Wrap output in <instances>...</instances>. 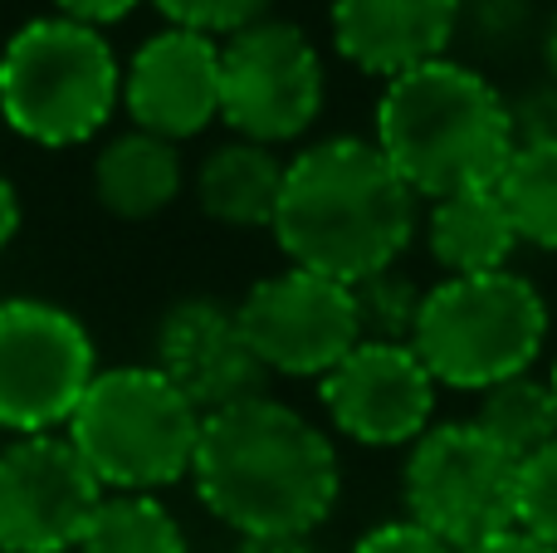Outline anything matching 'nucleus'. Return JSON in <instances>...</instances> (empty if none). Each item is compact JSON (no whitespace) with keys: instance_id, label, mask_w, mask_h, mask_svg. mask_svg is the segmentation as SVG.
Listing matches in <instances>:
<instances>
[{"instance_id":"6ab92c4d","label":"nucleus","mask_w":557,"mask_h":553,"mask_svg":"<svg viewBox=\"0 0 557 553\" xmlns=\"http://www.w3.org/2000/svg\"><path fill=\"white\" fill-rule=\"evenodd\" d=\"M474 427L484 431L490 441H499L513 460L539 456L543 446L557 441V402H553V382L548 378H509L499 388L480 392V407H474Z\"/></svg>"},{"instance_id":"423d86ee","label":"nucleus","mask_w":557,"mask_h":553,"mask_svg":"<svg viewBox=\"0 0 557 553\" xmlns=\"http://www.w3.org/2000/svg\"><path fill=\"white\" fill-rule=\"evenodd\" d=\"M201 411L147 362L98 372L64 437L108 495H157L191 476Z\"/></svg>"},{"instance_id":"39448f33","label":"nucleus","mask_w":557,"mask_h":553,"mask_svg":"<svg viewBox=\"0 0 557 553\" xmlns=\"http://www.w3.org/2000/svg\"><path fill=\"white\" fill-rule=\"evenodd\" d=\"M548 343V304L519 270L460 274L425 290L411 348L441 388L490 392L533 372Z\"/></svg>"},{"instance_id":"ddd939ff","label":"nucleus","mask_w":557,"mask_h":553,"mask_svg":"<svg viewBox=\"0 0 557 553\" xmlns=\"http://www.w3.org/2000/svg\"><path fill=\"white\" fill-rule=\"evenodd\" d=\"M157 372L201 417L264 392V362L245 339L240 309L221 299H182L157 329Z\"/></svg>"},{"instance_id":"4468645a","label":"nucleus","mask_w":557,"mask_h":553,"mask_svg":"<svg viewBox=\"0 0 557 553\" xmlns=\"http://www.w3.org/2000/svg\"><path fill=\"white\" fill-rule=\"evenodd\" d=\"M123 108L166 143L206 133L221 118V39L166 25L123 69Z\"/></svg>"},{"instance_id":"f03ea898","label":"nucleus","mask_w":557,"mask_h":553,"mask_svg":"<svg viewBox=\"0 0 557 553\" xmlns=\"http://www.w3.org/2000/svg\"><path fill=\"white\" fill-rule=\"evenodd\" d=\"M421 196L372 137H323L288 157L270 235L288 265L362 284L396 270L421 221Z\"/></svg>"},{"instance_id":"a211bd4d","label":"nucleus","mask_w":557,"mask_h":553,"mask_svg":"<svg viewBox=\"0 0 557 553\" xmlns=\"http://www.w3.org/2000/svg\"><path fill=\"white\" fill-rule=\"evenodd\" d=\"M186 167L176 143L157 133H117L113 143H103L94 162V192L103 201V211L123 216V221H152L182 196Z\"/></svg>"},{"instance_id":"6e6552de","label":"nucleus","mask_w":557,"mask_h":553,"mask_svg":"<svg viewBox=\"0 0 557 553\" xmlns=\"http://www.w3.org/2000/svg\"><path fill=\"white\" fill-rule=\"evenodd\" d=\"M323 98V54L298 25L264 15L221 39V123L235 137L298 143L318 123Z\"/></svg>"},{"instance_id":"7c9ffc66","label":"nucleus","mask_w":557,"mask_h":553,"mask_svg":"<svg viewBox=\"0 0 557 553\" xmlns=\"http://www.w3.org/2000/svg\"><path fill=\"white\" fill-rule=\"evenodd\" d=\"M548 64H553V78H557V15H553V29H548Z\"/></svg>"},{"instance_id":"9b49d317","label":"nucleus","mask_w":557,"mask_h":553,"mask_svg":"<svg viewBox=\"0 0 557 553\" xmlns=\"http://www.w3.org/2000/svg\"><path fill=\"white\" fill-rule=\"evenodd\" d=\"M108 490L64 431L0 446V553H69Z\"/></svg>"},{"instance_id":"dca6fc26","label":"nucleus","mask_w":557,"mask_h":553,"mask_svg":"<svg viewBox=\"0 0 557 553\" xmlns=\"http://www.w3.org/2000/svg\"><path fill=\"white\" fill-rule=\"evenodd\" d=\"M425 250L445 270V280L494 274L509 270V255L519 250V231H513L504 196L494 186H470V192L431 201V211H425Z\"/></svg>"},{"instance_id":"20e7f679","label":"nucleus","mask_w":557,"mask_h":553,"mask_svg":"<svg viewBox=\"0 0 557 553\" xmlns=\"http://www.w3.org/2000/svg\"><path fill=\"white\" fill-rule=\"evenodd\" d=\"M123 103V64L103 29L45 15L0 49V118L35 147H78Z\"/></svg>"},{"instance_id":"f3484780","label":"nucleus","mask_w":557,"mask_h":553,"mask_svg":"<svg viewBox=\"0 0 557 553\" xmlns=\"http://www.w3.org/2000/svg\"><path fill=\"white\" fill-rule=\"evenodd\" d=\"M288 162L264 143L231 137L215 152H206L196 172V201L211 221L235 225V231H270L278 196H284Z\"/></svg>"},{"instance_id":"412c9836","label":"nucleus","mask_w":557,"mask_h":553,"mask_svg":"<svg viewBox=\"0 0 557 553\" xmlns=\"http://www.w3.org/2000/svg\"><path fill=\"white\" fill-rule=\"evenodd\" d=\"M78 553H186V534L157 495H103Z\"/></svg>"},{"instance_id":"f257e3e1","label":"nucleus","mask_w":557,"mask_h":553,"mask_svg":"<svg viewBox=\"0 0 557 553\" xmlns=\"http://www.w3.org/2000/svg\"><path fill=\"white\" fill-rule=\"evenodd\" d=\"M191 486L240 539H308L333 515L343 466L318 421L260 392L201 421Z\"/></svg>"},{"instance_id":"1a4fd4ad","label":"nucleus","mask_w":557,"mask_h":553,"mask_svg":"<svg viewBox=\"0 0 557 553\" xmlns=\"http://www.w3.org/2000/svg\"><path fill=\"white\" fill-rule=\"evenodd\" d=\"M98 378L88 329L49 299H0V431H64Z\"/></svg>"},{"instance_id":"bb28decb","label":"nucleus","mask_w":557,"mask_h":553,"mask_svg":"<svg viewBox=\"0 0 557 553\" xmlns=\"http://www.w3.org/2000/svg\"><path fill=\"white\" fill-rule=\"evenodd\" d=\"M54 5L64 20H78V25H88V29H108L133 15L143 0H54Z\"/></svg>"},{"instance_id":"c85d7f7f","label":"nucleus","mask_w":557,"mask_h":553,"mask_svg":"<svg viewBox=\"0 0 557 553\" xmlns=\"http://www.w3.org/2000/svg\"><path fill=\"white\" fill-rule=\"evenodd\" d=\"M15 231H20V196L10 186V176L0 172V250L15 241Z\"/></svg>"},{"instance_id":"c756f323","label":"nucleus","mask_w":557,"mask_h":553,"mask_svg":"<svg viewBox=\"0 0 557 553\" xmlns=\"http://www.w3.org/2000/svg\"><path fill=\"white\" fill-rule=\"evenodd\" d=\"M235 553H318L308 539H240Z\"/></svg>"},{"instance_id":"f8f14e48","label":"nucleus","mask_w":557,"mask_h":553,"mask_svg":"<svg viewBox=\"0 0 557 553\" xmlns=\"http://www.w3.org/2000/svg\"><path fill=\"white\" fill-rule=\"evenodd\" d=\"M435 392L441 382L421 362L411 343L362 339L323 382V411L357 446H416L435 427Z\"/></svg>"},{"instance_id":"4be33fe9","label":"nucleus","mask_w":557,"mask_h":553,"mask_svg":"<svg viewBox=\"0 0 557 553\" xmlns=\"http://www.w3.org/2000/svg\"><path fill=\"white\" fill-rule=\"evenodd\" d=\"M352 304H357L362 339L411 343L416 319H421V304H425V290L416 280H406L401 270H382V274H372V280L352 284Z\"/></svg>"},{"instance_id":"7ed1b4c3","label":"nucleus","mask_w":557,"mask_h":553,"mask_svg":"<svg viewBox=\"0 0 557 553\" xmlns=\"http://www.w3.org/2000/svg\"><path fill=\"white\" fill-rule=\"evenodd\" d=\"M372 143L416 196L441 201L499 182L519 133L509 98L480 69L445 54L382 88Z\"/></svg>"},{"instance_id":"aec40b11","label":"nucleus","mask_w":557,"mask_h":553,"mask_svg":"<svg viewBox=\"0 0 557 553\" xmlns=\"http://www.w3.org/2000/svg\"><path fill=\"white\" fill-rule=\"evenodd\" d=\"M494 192L504 196L519 245L557 255V143H519Z\"/></svg>"},{"instance_id":"2f4dec72","label":"nucleus","mask_w":557,"mask_h":553,"mask_svg":"<svg viewBox=\"0 0 557 553\" xmlns=\"http://www.w3.org/2000/svg\"><path fill=\"white\" fill-rule=\"evenodd\" d=\"M548 382H553V402H557V362H553V372H548Z\"/></svg>"},{"instance_id":"a878e982","label":"nucleus","mask_w":557,"mask_h":553,"mask_svg":"<svg viewBox=\"0 0 557 553\" xmlns=\"http://www.w3.org/2000/svg\"><path fill=\"white\" fill-rule=\"evenodd\" d=\"M513 133L519 143H557V78L513 103Z\"/></svg>"},{"instance_id":"2eb2a0df","label":"nucleus","mask_w":557,"mask_h":553,"mask_svg":"<svg viewBox=\"0 0 557 553\" xmlns=\"http://www.w3.org/2000/svg\"><path fill=\"white\" fill-rule=\"evenodd\" d=\"M333 45L372 78H401L450 54L465 0H333Z\"/></svg>"},{"instance_id":"cd10ccee","label":"nucleus","mask_w":557,"mask_h":553,"mask_svg":"<svg viewBox=\"0 0 557 553\" xmlns=\"http://www.w3.org/2000/svg\"><path fill=\"white\" fill-rule=\"evenodd\" d=\"M460 553H557L548 549L543 539H533L529 529H499V534H490V539H480V544H470V549H460Z\"/></svg>"},{"instance_id":"5701e85b","label":"nucleus","mask_w":557,"mask_h":553,"mask_svg":"<svg viewBox=\"0 0 557 553\" xmlns=\"http://www.w3.org/2000/svg\"><path fill=\"white\" fill-rule=\"evenodd\" d=\"M519 529L557 549V441L519 466Z\"/></svg>"},{"instance_id":"393cba45","label":"nucleus","mask_w":557,"mask_h":553,"mask_svg":"<svg viewBox=\"0 0 557 553\" xmlns=\"http://www.w3.org/2000/svg\"><path fill=\"white\" fill-rule=\"evenodd\" d=\"M352 553H455L445 539H435L425 525L416 519H386V525L367 529L352 544Z\"/></svg>"},{"instance_id":"b1692460","label":"nucleus","mask_w":557,"mask_h":553,"mask_svg":"<svg viewBox=\"0 0 557 553\" xmlns=\"http://www.w3.org/2000/svg\"><path fill=\"white\" fill-rule=\"evenodd\" d=\"M152 5L166 15V25H182V29H196V35L225 39V35H235V29L264 20L270 0H152Z\"/></svg>"},{"instance_id":"0eeeda50","label":"nucleus","mask_w":557,"mask_h":553,"mask_svg":"<svg viewBox=\"0 0 557 553\" xmlns=\"http://www.w3.org/2000/svg\"><path fill=\"white\" fill-rule=\"evenodd\" d=\"M401 495L406 519L460 553L519 525V460L474 421H441L406 456Z\"/></svg>"},{"instance_id":"9d476101","label":"nucleus","mask_w":557,"mask_h":553,"mask_svg":"<svg viewBox=\"0 0 557 553\" xmlns=\"http://www.w3.org/2000/svg\"><path fill=\"white\" fill-rule=\"evenodd\" d=\"M235 309H240L255 358L278 378L323 382L362 343L352 284H337L298 265H284L278 274L260 280Z\"/></svg>"}]
</instances>
